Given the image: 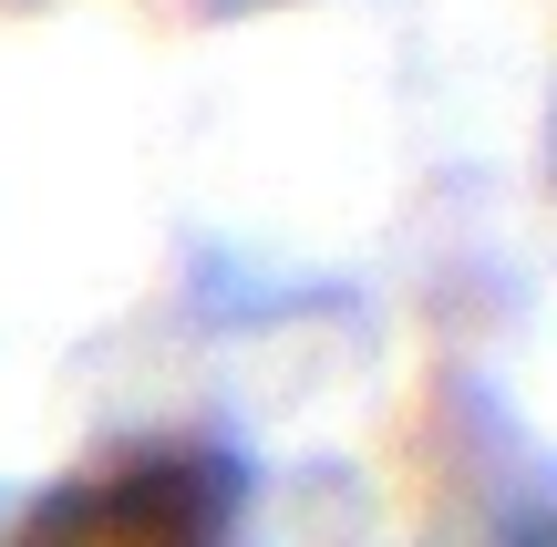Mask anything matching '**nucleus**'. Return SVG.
Instances as JSON below:
<instances>
[{"label":"nucleus","mask_w":557,"mask_h":547,"mask_svg":"<svg viewBox=\"0 0 557 547\" xmlns=\"http://www.w3.org/2000/svg\"><path fill=\"white\" fill-rule=\"evenodd\" d=\"M238 537H248V465L207 434H176V445H124L62 475L52 496L11 517L0 547H238Z\"/></svg>","instance_id":"f257e3e1"}]
</instances>
